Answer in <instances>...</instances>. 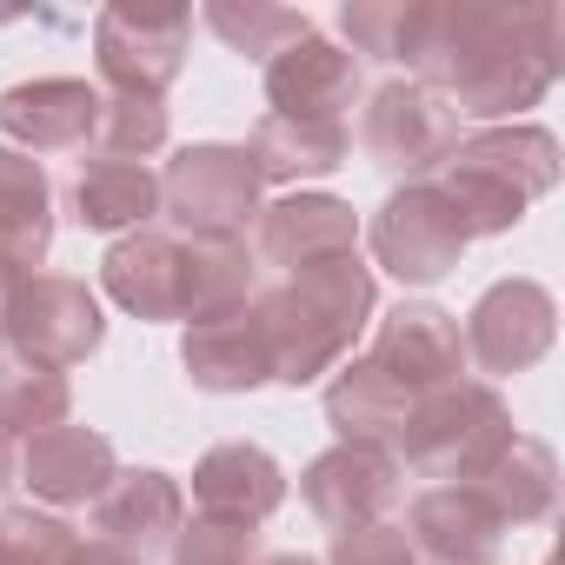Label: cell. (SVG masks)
Wrapping results in <instances>:
<instances>
[{"label": "cell", "mask_w": 565, "mask_h": 565, "mask_svg": "<svg viewBox=\"0 0 565 565\" xmlns=\"http://www.w3.org/2000/svg\"><path fill=\"white\" fill-rule=\"evenodd\" d=\"M81 552L87 539L54 512H34V505L0 512V565H81Z\"/></svg>", "instance_id": "f546056e"}, {"label": "cell", "mask_w": 565, "mask_h": 565, "mask_svg": "<svg viewBox=\"0 0 565 565\" xmlns=\"http://www.w3.org/2000/svg\"><path fill=\"white\" fill-rule=\"evenodd\" d=\"M74 213L94 233H120V226H147L160 213V173H147V160H87L74 180Z\"/></svg>", "instance_id": "d4e9b609"}, {"label": "cell", "mask_w": 565, "mask_h": 565, "mask_svg": "<svg viewBox=\"0 0 565 565\" xmlns=\"http://www.w3.org/2000/svg\"><path fill=\"white\" fill-rule=\"evenodd\" d=\"M459 340H466V366H479L486 386H492V380L525 373V366H539L552 353L558 307H552V294L539 287V279H499V287H486L479 307L466 313Z\"/></svg>", "instance_id": "30bf717a"}, {"label": "cell", "mask_w": 565, "mask_h": 565, "mask_svg": "<svg viewBox=\"0 0 565 565\" xmlns=\"http://www.w3.org/2000/svg\"><path fill=\"white\" fill-rule=\"evenodd\" d=\"M94 140L107 160H147L167 147V107L160 100H134V94H100V120Z\"/></svg>", "instance_id": "4dcf8cb0"}, {"label": "cell", "mask_w": 565, "mask_h": 565, "mask_svg": "<svg viewBox=\"0 0 565 565\" xmlns=\"http://www.w3.org/2000/svg\"><path fill=\"white\" fill-rule=\"evenodd\" d=\"M180 525H186V492H180V479H167V472H153V466L114 472L107 492L94 499V532H100V545L127 552L134 565L160 558Z\"/></svg>", "instance_id": "5bb4252c"}, {"label": "cell", "mask_w": 565, "mask_h": 565, "mask_svg": "<svg viewBox=\"0 0 565 565\" xmlns=\"http://www.w3.org/2000/svg\"><path fill=\"white\" fill-rule=\"evenodd\" d=\"M160 213H173L180 233H246L259 213V173L246 147H180L160 173Z\"/></svg>", "instance_id": "8992f818"}, {"label": "cell", "mask_w": 565, "mask_h": 565, "mask_svg": "<svg viewBox=\"0 0 565 565\" xmlns=\"http://www.w3.org/2000/svg\"><path fill=\"white\" fill-rule=\"evenodd\" d=\"M173 565H253L259 558V532L253 525H226V519H186L173 532Z\"/></svg>", "instance_id": "1f68e13d"}, {"label": "cell", "mask_w": 565, "mask_h": 565, "mask_svg": "<svg viewBox=\"0 0 565 565\" xmlns=\"http://www.w3.org/2000/svg\"><path fill=\"white\" fill-rule=\"evenodd\" d=\"M472 486H479L486 505L505 519V532H512V525H539V519H552V505H558V466H552V452H545L539 439H512V446L492 459V472L472 479Z\"/></svg>", "instance_id": "484cf974"}, {"label": "cell", "mask_w": 565, "mask_h": 565, "mask_svg": "<svg viewBox=\"0 0 565 565\" xmlns=\"http://www.w3.org/2000/svg\"><path fill=\"white\" fill-rule=\"evenodd\" d=\"M8 479H14V452H8V439H0V492H8Z\"/></svg>", "instance_id": "d590c367"}, {"label": "cell", "mask_w": 565, "mask_h": 565, "mask_svg": "<svg viewBox=\"0 0 565 565\" xmlns=\"http://www.w3.org/2000/svg\"><path fill=\"white\" fill-rule=\"evenodd\" d=\"M186 41H193V14L186 8H140V0L100 8L94 61H100L107 94L160 100L180 81V67H186Z\"/></svg>", "instance_id": "5b68a950"}, {"label": "cell", "mask_w": 565, "mask_h": 565, "mask_svg": "<svg viewBox=\"0 0 565 565\" xmlns=\"http://www.w3.org/2000/svg\"><path fill=\"white\" fill-rule=\"evenodd\" d=\"M74 406L67 373L41 366V360H0V439H34L47 426H61Z\"/></svg>", "instance_id": "4316f807"}, {"label": "cell", "mask_w": 565, "mask_h": 565, "mask_svg": "<svg viewBox=\"0 0 565 565\" xmlns=\"http://www.w3.org/2000/svg\"><path fill=\"white\" fill-rule=\"evenodd\" d=\"M366 246H373V259H380L393 279H406V287H433V279H446V273L459 266L466 226H459V213L446 206V193H439L433 180H406V186L373 213Z\"/></svg>", "instance_id": "ba28073f"}, {"label": "cell", "mask_w": 565, "mask_h": 565, "mask_svg": "<svg viewBox=\"0 0 565 565\" xmlns=\"http://www.w3.org/2000/svg\"><path fill=\"white\" fill-rule=\"evenodd\" d=\"M287 499V472H279L273 452L233 439V446H213L200 466H193V512L200 519H226V525H259L279 512Z\"/></svg>", "instance_id": "d6986e66"}, {"label": "cell", "mask_w": 565, "mask_h": 565, "mask_svg": "<svg viewBox=\"0 0 565 565\" xmlns=\"http://www.w3.org/2000/svg\"><path fill=\"white\" fill-rule=\"evenodd\" d=\"M327 565H419L406 532L386 519V525H360V532H333V558Z\"/></svg>", "instance_id": "d6a6232c"}, {"label": "cell", "mask_w": 565, "mask_h": 565, "mask_svg": "<svg viewBox=\"0 0 565 565\" xmlns=\"http://www.w3.org/2000/svg\"><path fill=\"white\" fill-rule=\"evenodd\" d=\"M360 147L380 173H406V180H426L433 167L452 160L459 147V114L419 87V81H386L373 100H366V120H360Z\"/></svg>", "instance_id": "9c48e42d"}, {"label": "cell", "mask_w": 565, "mask_h": 565, "mask_svg": "<svg viewBox=\"0 0 565 565\" xmlns=\"http://www.w3.org/2000/svg\"><path fill=\"white\" fill-rule=\"evenodd\" d=\"M253 313H259V333H266L273 380L307 386V380L333 373L353 353L360 327L373 320V266L360 253L307 266L294 279H279L273 294H259Z\"/></svg>", "instance_id": "7a4b0ae2"}, {"label": "cell", "mask_w": 565, "mask_h": 565, "mask_svg": "<svg viewBox=\"0 0 565 565\" xmlns=\"http://www.w3.org/2000/svg\"><path fill=\"white\" fill-rule=\"evenodd\" d=\"M459 120H505L545 100L558 81V8H492V0H452L433 8L419 61H413Z\"/></svg>", "instance_id": "6da1fadb"}, {"label": "cell", "mask_w": 565, "mask_h": 565, "mask_svg": "<svg viewBox=\"0 0 565 565\" xmlns=\"http://www.w3.org/2000/svg\"><path fill=\"white\" fill-rule=\"evenodd\" d=\"M266 100L273 114H307V120H347L353 94H360V61L320 34H300L294 47H279L266 67Z\"/></svg>", "instance_id": "ac0fdd59"}, {"label": "cell", "mask_w": 565, "mask_h": 565, "mask_svg": "<svg viewBox=\"0 0 565 565\" xmlns=\"http://www.w3.org/2000/svg\"><path fill=\"white\" fill-rule=\"evenodd\" d=\"M8 340L21 360H41L54 373L81 366L100 353L107 340V320H100V300L87 279H67V273H28L14 287V307H8Z\"/></svg>", "instance_id": "52a82bcc"}, {"label": "cell", "mask_w": 565, "mask_h": 565, "mask_svg": "<svg viewBox=\"0 0 565 565\" xmlns=\"http://www.w3.org/2000/svg\"><path fill=\"white\" fill-rule=\"evenodd\" d=\"M327 419H333L340 439H353V446H386V452H393L399 433H406V419H413V393H406L386 366L347 360L340 380L327 386Z\"/></svg>", "instance_id": "cb8c5ba5"}, {"label": "cell", "mask_w": 565, "mask_h": 565, "mask_svg": "<svg viewBox=\"0 0 565 565\" xmlns=\"http://www.w3.org/2000/svg\"><path fill=\"white\" fill-rule=\"evenodd\" d=\"M399 532L413 558H433V565H492L505 545V519L486 505L479 486H426L406 505Z\"/></svg>", "instance_id": "9a60e30c"}, {"label": "cell", "mask_w": 565, "mask_h": 565, "mask_svg": "<svg viewBox=\"0 0 565 565\" xmlns=\"http://www.w3.org/2000/svg\"><path fill=\"white\" fill-rule=\"evenodd\" d=\"M552 180H558V140L545 127H486V134H459L433 186L459 213L466 239H479L519 226L525 206L552 193Z\"/></svg>", "instance_id": "3957f363"}, {"label": "cell", "mask_w": 565, "mask_h": 565, "mask_svg": "<svg viewBox=\"0 0 565 565\" xmlns=\"http://www.w3.org/2000/svg\"><path fill=\"white\" fill-rule=\"evenodd\" d=\"M246 153H253L259 186H266V180H273V186H300V180H320V173L347 167L353 127H347V120H307V114H259Z\"/></svg>", "instance_id": "7402d4cb"}, {"label": "cell", "mask_w": 565, "mask_h": 565, "mask_svg": "<svg viewBox=\"0 0 565 565\" xmlns=\"http://www.w3.org/2000/svg\"><path fill=\"white\" fill-rule=\"evenodd\" d=\"M114 472H120V466H114V446H107L94 426H67V419H61V426L34 433V439L21 446V479H28V492L47 499V505H94Z\"/></svg>", "instance_id": "ffe728a7"}, {"label": "cell", "mask_w": 565, "mask_h": 565, "mask_svg": "<svg viewBox=\"0 0 565 565\" xmlns=\"http://www.w3.org/2000/svg\"><path fill=\"white\" fill-rule=\"evenodd\" d=\"M94 120H100V87H87V81H21L0 94V134L28 160L87 147Z\"/></svg>", "instance_id": "e0dca14e"}, {"label": "cell", "mask_w": 565, "mask_h": 565, "mask_svg": "<svg viewBox=\"0 0 565 565\" xmlns=\"http://www.w3.org/2000/svg\"><path fill=\"white\" fill-rule=\"evenodd\" d=\"M512 413L505 399L486 386V380H452L426 399H413V419L393 446L399 466H413L419 479H439V486H472L492 472V459L512 446Z\"/></svg>", "instance_id": "277c9868"}, {"label": "cell", "mask_w": 565, "mask_h": 565, "mask_svg": "<svg viewBox=\"0 0 565 565\" xmlns=\"http://www.w3.org/2000/svg\"><path fill=\"white\" fill-rule=\"evenodd\" d=\"M426 21H433V0H347V41H353V61H419V41H426Z\"/></svg>", "instance_id": "83f0119b"}, {"label": "cell", "mask_w": 565, "mask_h": 565, "mask_svg": "<svg viewBox=\"0 0 565 565\" xmlns=\"http://www.w3.org/2000/svg\"><path fill=\"white\" fill-rule=\"evenodd\" d=\"M347 253H360V213L333 193H287L253 213V259L279 266L287 279Z\"/></svg>", "instance_id": "7c38bea8"}, {"label": "cell", "mask_w": 565, "mask_h": 565, "mask_svg": "<svg viewBox=\"0 0 565 565\" xmlns=\"http://www.w3.org/2000/svg\"><path fill=\"white\" fill-rule=\"evenodd\" d=\"M47 239H54V193H47L41 160L0 147V273L28 279L41 266Z\"/></svg>", "instance_id": "603a6c76"}, {"label": "cell", "mask_w": 565, "mask_h": 565, "mask_svg": "<svg viewBox=\"0 0 565 565\" xmlns=\"http://www.w3.org/2000/svg\"><path fill=\"white\" fill-rule=\"evenodd\" d=\"M406 492V466L386 446H353L340 439L333 452H320L300 472V499L320 525L333 532H360V525H386V512Z\"/></svg>", "instance_id": "8fae6325"}, {"label": "cell", "mask_w": 565, "mask_h": 565, "mask_svg": "<svg viewBox=\"0 0 565 565\" xmlns=\"http://www.w3.org/2000/svg\"><path fill=\"white\" fill-rule=\"evenodd\" d=\"M100 287L114 294V307H127V313H140V320H193L186 233L140 226V233L114 239L107 259H100Z\"/></svg>", "instance_id": "4fadbf2b"}, {"label": "cell", "mask_w": 565, "mask_h": 565, "mask_svg": "<svg viewBox=\"0 0 565 565\" xmlns=\"http://www.w3.org/2000/svg\"><path fill=\"white\" fill-rule=\"evenodd\" d=\"M180 366L200 393H246L259 380H273L266 366V333H259V313L253 300L233 307V313H213V320H193L186 327V347H180Z\"/></svg>", "instance_id": "44dd1931"}, {"label": "cell", "mask_w": 565, "mask_h": 565, "mask_svg": "<svg viewBox=\"0 0 565 565\" xmlns=\"http://www.w3.org/2000/svg\"><path fill=\"white\" fill-rule=\"evenodd\" d=\"M14 287H21V279L0 273V347H8V307H14Z\"/></svg>", "instance_id": "e575fe53"}, {"label": "cell", "mask_w": 565, "mask_h": 565, "mask_svg": "<svg viewBox=\"0 0 565 565\" xmlns=\"http://www.w3.org/2000/svg\"><path fill=\"white\" fill-rule=\"evenodd\" d=\"M81 565H134V558H127V552H114V545H87V552H81Z\"/></svg>", "instance_id": "836d02e7"}, {"label": "cell", "mask_w": 565, "mask_h": 565, "mask_svg": "<svg viewBox=\"0 0 565 565\" xmlns=\"http://www.w3.org/2000/svg\"><path fill=\"white\" fill-rule=\"evenodd\" d=\"M253 565H313V558H300V552H273V558H253Z\"/></svg>", "instance_id": "8d00e7d4"}, {"label": "cell", "mask_w": 565, "mask_h": 565, "mask_svg": "<svg viewBox=\"0 0 565 565\" xmlns=\"http://www.w3.org/2000/svg\"><path fill=\"white\" fill-rule=\"evenodd\" d=\"M233 54H246V61H273L279 47H294L300 34H313L307 28V14H294V8H259V0H246V8H239V0H206V14H200Z\"/></svg>", "instance_id": "f1b7e54d"}, {"label": "cell", "mask_w": 565, "mask_h": 565, "mask_svg": "<svg viewBox=\"0 0 565 565\" xmlns=\"http://www.w3.org/2000/svg\"><path fill=\"white\" fill-rule=\"evenodd\" d=\"M366 360L386 366L413 399H426V393L466 380V340H459V320H452L446 307H426V300L393 307V313L380 320V340H373Z\"/></svg>", "instance_id": "2e32d148"}]
</instances>
